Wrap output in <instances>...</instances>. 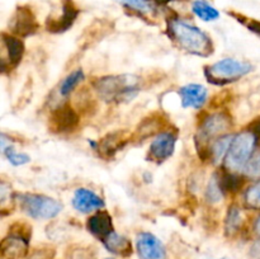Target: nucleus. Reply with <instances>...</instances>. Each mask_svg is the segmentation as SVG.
Instances as JSON below:
<instances>
[{
    "instance_id": "f257e3e1",
    "label": "nucleus",
    "mask_w": 260,
    "mask_h": 259,
    "mask_svg": "<svg viewBox=\"0 0 260 259\" xmlns=\"http://www.w3.org/2000/svg\"><path fill=\"white\" fill-rule=\"evenodd\" d=\"M170 37L188 52L197 56H210L213 52V43L200 28L182 19H172L168 24Z\"/></svg>"
},
{
    "instance_id": "f03ea898",
    "label": "nucleus",
    "mask_w": 260,
    "mask_h": 259,
    "mask_svg": "<svg viewBox=\"0 0 260 259\" xmlns=\"http://www.w3.org/2000/svg\"><path fill=\"white\" fill-rule=\"evenodd\" d=\"M139 78L134 75L106 76L96 80L95 89L106 101H121L134 96L139 90Z\"/></svg>"
},
{
    "instance_id": "7ed1b4c3",
    "label": "nucleus",
    "mask_w": 260,
    "mask_h": 259,
    "mask_svg": "<svg viewBox=\"0 0 260 259\" xmlns=\"http://www.w3.org/2000/svg\"><path fill=\"white\" fill-rule=\"evenodd\" d=\"M251 70H253V66L245 61L236 60V58H223L213 65L207 66L205 75L210 83L223 85V84L233 83L243 78Z\"/></svg>"
},
{
    "instance_id": "20e7f679",
    "label": "nucleus",
    "mask_w": 260,
    "mask_h": 259,
    "mask_svg": "<svg viewBox=\"0 0 260 259\" xmlns=\"http://www.w3.org/2000/svg\"><path fill=\"white\" fill-rule=\"evenodd\" d=\"M20 208L36 220H51L62 210V205L53 198L35 193H23L18 196Z\"/></svg>"
},
{
    "instance_id": "39448f33",
    "label": "nucleus",
    "mask_w": 260,
    "mask_h": 259,
    "mask_svg": "<svg viewBox=\"0 0 260 259\" xmlns=\"http://www.w3.org/2000/svg\"><path fill=\"white\" fill-rule=\"evenodd\" d=\"M256 136L251 131H243L234 136L226 155V167L230 170L245 169L255 149Z\"/></svg>"
},
{
    "instance_id": "423d86ee",
    "label": "nucleus",
    "mask_w": 260,
    "mask_h": 259,
    "mask_svg": "<svg viewBox=\"0 0 260 259\" xmlns=\"http://www.w3.org/2000/svg\"><path fill=\"white\" fill-rule=\"evenodd\" d=\"M231 124L233 123L230 117L226 116L225 113H213L206 117L198 130L197 146L202 145V149H206L207 142L216 140L220 135H223V132L230 128Z\"/></svg>"
},
{
    "instance_id": "0eeeda50",
    "label": "nucleus",
    "mask_w": 260,
    "mask_h": 259,
    "mask_svg": "<svg viewBox=\"0 0 260 259\" xmlns=\"http://www.w3.org/2000/svg\"><path fill=\"white\" fill-rule=\"evenodd\" d=\"M136 248L141 259H167L164 244L151 233H140L136 238Z\"/></svg>"
},
{
    "instance_id": "6e6552de",
    "label": "nucleus",
    "mask_w": 260,
    "mask_h": 259,
    "mask_svg": "<svg viewBox=\"0 0 260 259\" xmlns=\"http://www.w3.org/2000/svg\"><path fill=\"white\" fill-rule=\"evenodd\" d=\"M78 123L79 116L69 104L57 107L50 116V128L53 132H70Z\"/></svg>"
},
{
    "instance_id": "1a4fd4ad",
    "label": "nucleus",
    "mask_w": 260,
    "mask_h": 259,
    "mask_svg": "<svg viewBox=\"0 0 260 259\" xmlns=\"http://www.w3.org/2000/svg\"><path fill=\"white\" fill-rule=\"evenodd\" d=\"M177 137L173 132H161L150 145L149 157L154 161L162 163L169 159L175 149Z\"/></svg>"
},
{
    "instance_id": "9d476101",
    "label": "nucleus",
    "mask_w": 260,
    "mask_h": 259,
    "mask_svg": "<svg viewBox=\"0 0 260 259\" xmlns=\"http://www.w3.org/2000/svg\"><path fill=\"white\" fill-rule=\"evenodd\" d=\"M3 48H4V55L2 58L3 69L12 70L22 60L23 53H24V45L18 38L4 33L3 35Z\"/></svg>"
},
{
    "instance_id": "9b49d317",
    "label": "nucleus",
    "mask_w": 260,
    "mask_h": 259,
    "mask_svg": "<svg viewBox=\"0 0 260 259\" xmlns=\"http://www.w3.org/2000/svg\"><path fill=\"white\" fill-rule=\"evenodd\" d=\"M3 259H24L28 254V240L17 235H8L0 245Z\"/></svg>"
},
{
    "instance_id": "f8f14e48",
    "label": "nucleus",
    "mask_w": 260,
    "mask_h": 259,
    "mask_svg": "<svg viewBox=\"0 0 260 259\" xmlns=\"http://www.w3.org/2000/svg\"><path fill=\"white\" fill-rule=\"evenodd\" d=\"M73 206L79 212L88 213L103 207L104 202L98 195L91 190L86 189V188H79L74 193Z\"/></svg>"
},
{
    "instance_id": "ddd939ff",
    "label": "nucleus",
    "mask_w": 260,
    "mask_h": 259,
    "mask_svg": "<svg viewBox=\"0 0 260 259\" xmlns=\"http://www.w3.org/2000/svg\"><path fill=\"white\" fill-rule=\"evenodd\" d=\"M12 30L15 35H19L22 37L33 35L37 30V22H36L35 15L32 14L27 8H19L17 13L13 17L12 23H10Z\"/></svg>"
},
{
    "instance_id": "4468645a",
    "label": "nucleus",
    "mask_w": 260,
    "mask_h": 259,
    "mask_svg": "<svg viewBox=\"0 0 260 259\" xmlns=\"http://www.w3.org/2000/svg\"><path fill=\"white\" fill-rule=\"evenodd\" d=\"M180 98H182L183 108H201L207 101V89L201 84H189V85L182 86L179 90Z\"/></svg>"
},
{
    "instance_id": "2eb2a0df",
    "label": "nucleus",
    "mask_w": 260,
    "mask_h": 259,
    "mask_svg": "<svg viewBox=\"0 0 260 259\" xmlns=\"http://www.w3.org/2000/svg\"><path fill=\"white\" fill-rule=\"evenodd\" d=\"M129 141L128 135L124 131H114L106 135L103 139L99 141L98 150L102 156L112 157L114 154L123 149L127 142Z\"/></svg>"
},
{
    "instance_id": "dca6fc26",
    "label": "nucleus",
    "mask_w": 260,
    "mask_h": 259,
    "mask_svg": "<svg viewBox=\"0 0 260 259\" xmlns=\"http://www.w3.org/2000/svg\"><path fill=\"white\" fill-rule=\"evenodd\" d=\"M86 226H88L89 233L102 240H104L109 234L113 233V220L107 211H98L96 213H94L88 220Z\"/></svg>"
},
{
    "instance_id": "f3484780",
    "label": "nucleus",
    "mask_w": 260,
    "mask_h": 259,
    "mask_svg": "<svg viewBox=\"0 0 260 259\" xmlns=\"http://www.w3.org/2000/svg\"><path fill=\"white\" fill-rule=\"evenodd\" d=\"M76 17H78V10L74 7L73 2H66L62 7V15L57 19L47 20V29L53 33L63 32L73 25Z\"/></svg>"
},
{
    "instance_id": "a211bd4d",
    "label": "nucleus",
    "mask_w": 260,
    "mask_h": 259,
    "mask_svg": "<svg viewBox=\"0 0 260 259\" xmlns=\"http://www.w3.org/2000/svg\"><path fill=\"white\" fill-rule=\"evenodd\" d=\"M103 243L107 250L111 251L112 254H116V255L123 256V258L129 256L132 254V251H134L131 241L126 236L119 235V234L114 233V231L104 239Z\"/></svg>"
},
{
    "instance_id": "6ab92c4d",
    "label": "nucleus",
    "mask_w": 260,
    "mask_h": 259,
    "mask_svg": "<svg viewBox=\"0 0 260 259\" xmlns=\"http://www.w3.org/2000/svg\"><path fill=\"white\" fill-rule=\"evenodd\" d=\"M192 10L194 12V14L198 18H201L202 20L206 22H210V20H215L220 17V13L217 9H215L213 7H211L208 3H206L205 0H196L192 5Z\"/></svg>"
},
{
    "instance_id": "aec40b11",
    "label": "nucleus",
    "mask_w": 260,
    "mask_h": 259,
    "mask_svg": "<svg viewBox=\"0 0 260 259\" xmlns=\"http://www.w3.org/2000/svg\"><path fill=\"white\" fill-rule=\"evenodd\" d=\"M233 139L234 136H223L215 140V142L211 146V156H212L213 163H220L222 157L228 155Z\"/></svg>"
},
{
    "instance_id": "412c9836",
    "label": "nucleus",
    "mask_w": 260,
    "mask_h": 259,
    "mask_svg": "<svg viewBox=\"0 0 260 259\" xmlns=\"http://www.w3.org/2000/svg\"><path fill=\"white\" fill-rule=\"evenodd\" d=\"M84 79V73L81 70H75L70 74L69 76H66V79H63V81L61 83L60 86V93L61 95H69L76 86L79 85L80 81H83Z\"/></svg>"
},
{
    "instance_id": "4be33fe9",
    "label": "nucleus",
    "mask_w": 260,
    "mask_h": 259,
    "mask_svg": "<svg viewBox=\"0 0 260 259\" xmlns=\"http://www.w3.org/2000/svg\"><path fill=\"white\" fill-rule=\"evenodd\" d=\"M245 203L248 207L260 210V179L250 185L245 192Z\"/></svg>"
},
{
    "instance_id": "5701e85b",
    "label": "nucleus",
    "mask_w": 260,
    "mask_h": 259,
    "mask_svg": "<svg viewBox=\"0 0 260 259\" xmlns=\"http://www.w3.org/2000/svg\"><path fill=\"white\" fill-rule=\"evenodd\" d=\"M226 233L228 234H235L239 230L241 225V213L240 210L235 206L230 207L228 213V217H226Z\"/></svg>"
},
{
    "instance_id": "b1692460",
    "label": "nucleus",
    "mask_w": 260,
    "mask_h": 259,
    "mask_svg": "<svg viewBox=\"0 0 260 259\" xmlns=\"http://www.w3.org/2000/svg\"><path fill=\"white\" fill-rule=\"evenodd\" d=\"M7 156V159L12 163L13 165H24L27 163H29L30 157L27 154H23V152H17L12 146H8L7 149L3 150Z\"/></svg>"
},
{
    "instance_id": "393cba45",
    "label": "nucleus",
    "mask_w": 260,
    "mask_h": 259,
    "mask_svg": "<svg viewBox=\"0 0 260 259\" xmlns=\"http://www.w3.org/2000/svg\"><path fill=\"white\" fill-rule=\"evenodd\" d=\"M117 2L122 3V4L127 5V7L132 8L135 10H139V12H149L150 10V4L146 0H117Z\"/></svg>"
},
{
    "instance_id": "a878e982",
    "label": "nucleus",
    "mask_w": 260,
    "mask_h": 259,
    "mask_svg": "<svg viewBox=\"0 0 260 259\" xmlns=\"http://www.w3.org/2000/svg\"><path fill=\"white\" fill-rule=\"evenodd\" d=\"M221 180H222V187L221 188L222 189L226 188V189L231 190V192L238 189L239 185H240V179L235 174H226Z\"/></svg>"
},
{
    "instance_id": "bb28decb",
    "label": "nucleus",
    "mask_w": 260,
    "mask_h": 259,
    "mask_svg": "<svg viewBox=\"0 0 260 259\" xmlns=\"http://www.w3.org/2000/svg\"><path fill=\"white\" fill-rule=\"evenodd\" d=\"M245 172L249 175H260V152L254 155L250 160H249L248 165L245 167Z\"/></svg>"
},
{
    "instance_id": "cd10ccee",
    "label": "nucleus",
    "mask_w": 260,
    "mask_h": 259,
    "mask_svg": "<svg viewBox=\"0 0 260 259\" xmlns=\"http://www.w3.org/2000/svg\"><path fill=\"white\" fill-rule=\"evenodd\" d=\"M55 251L50 250V249H42V250H37L32 255L30 259H52Z\"/></svg>"
},
{
    "instance_id": "c85d7f7f",
    "label": "nucleus",
    "mask_w": 260,
    "mask_h": 259,
    "mask_svg": "<svg viewBox=\"0 0 260 259\" xmlns=\"http://www.w3.org/2000/svg\"><path fill=\"white\" fill-rule=\"evenodd\" d=\"M248 28L250 30H253L255 35H258L260 37V23L259 22H251L248 24Z\"/></svg>"
},
{
    "instance_id": "c756f323",
    "label": "nucleus",
    "mask_w": 260,
    "mask_h": 259,
    "mask_svg": "<svg viewBox=\"0 0 260 259\" xmlns=\"http://www.w3.org/2000/svg\"><path fill=\"white\" fill-rule=\"evenodd\" d=\"M251 132H253L256 137H260V118L256 119L253 123V130H251Z\"/></svg>"
},
{
    "instance_id": "7c9ffc66",
    "label": "nucleus",
    "mask_w": 260,
    "mask_h": 259,
    "mask_svg": "<svg viewBox=\"0 0 260 259\" xmlns=\"http://www.w3.org/2000/svg\"><path fill=\"white\" fill-rule=\"evenodd\" d=\"M254 230H255V233L260 236V216H259L258 218H256L255 225H254Z\"/></svg>"
},
{
    "instance_id": "2f4dec72",
    "label": "nucleus",
    "mask_w": 260,
    "mask_h": 259,
    "mask_svg": "<svg viewBox=\"0 0 260 259\" xmlns=\"http://www.w3.org/2000/svg\"><path fill=\"white\" fill-rule=\"evenodd\" d=\"M159 2H161V3H167V2H169V0H159Z\"/></svg>"
},
{
    "instance_id": "473e14b6",
    "label": "nucleus",
    "mask_w": 260,
    "mask_h": 259,
    "mask_svg": "<svg viewBox=\"0 0 260 259\" xmlns=\"http://www.w3.org/2000/svg\"><path fill=\"white\" fill-rule=\"evenodd\" d=\"M107 259H111V258H107Z\"/></svg>"
}]
</instances>
